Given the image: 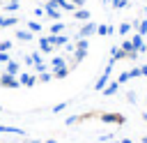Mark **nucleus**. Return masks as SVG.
<instances>
[{"instance_id":"1","label":"nucleus","mask_w":147,"mask_h":143,"mask_svg":"<svg viewBox=\"0 0 147 143\" xmlns=\"http://www.w3.org/2000/svg\"><path fill=\"white\" fill-rule=\"evenodd\" d=\"M99 120L103 125H117V127H122L126 122V115L119 113V111H99Z\"/></svg>"},{"instance_id":"2","label":"nucleus","mask_w":147,"mask_h":143,"mask_svg":"<svg viewBox=\"0 0 147 143\" xmlns=\"http://www.w3.org/2000/svg\"><path fill=\"white\" fill-rule=\"evenodd\" d=\"M96 25L99 23H94V21H85L80 28H78V35H76V39H80V37H92V35H96Z\"/></svg>"},{"instance_id":"3","label":"nucleus","mask_w":147,"mask_h":143,"mask_svg":"<svg viewBox=\"0 0 147 143\" xmlns=\"http://www.w3.org/2000/svg\"><path fill=\"white\" fill-rule=\"evenodd\" d=\"M21 83H18V76H11V74H0V88H9V90H14V88H18Z\"/></svg>"},{"instance_id":"4","label":"nucleus","mask_w":147,"mask_h":143,"mask_svg":"<svg viewBox=\"0 0 147 143\" xmlns=\"http://www.w3.org/2000/svg\"><path fill=\"white\" fill-rule=\"evenodd\" d=\"M18 83H21L23 88H32V85L37 83V74H28V72H21V74H18Z\"/></svg>"},{"instance_id":"5","label":"nucleus","mask_w":147,"mask_h":143,"mask_svg":"<svg viewBox=\"0 0 147 143\" xmlns=\"http://www.w3.org/2000/svg\"><path fill=\"white\" fill-rule=\"evenodd\" d=\"M39 51H41V53H53V51H55V46L51 44L48 35H46V37H39Z\"/></svg>"},{"instance_id":"6","label":"nucleus","mask_w":147,"mask_h":143,"mask_svg":"<svg viewBox=\"0 0 147 143\" xmlns=\"http://www.w3.org/2000/svg\"><path fill=\"white\" fill-rule=\"evenodd\" d=\"M5 74L18 76V74H21V65H18V60H9V62L5 65Z\"/></svg>"},{"instance_id":"7","label":"nucleus","mask_w":147,"mask_h":143,"mask_svg":"<svg viewBox=\"0 0 147 143\" xmlns=\"http://www.w3.org/2000/svg\"><path fill=\"white\" fill-rule=\"evenodd\" d=\"M48 39H51V44H53L55 48H57V46H64V44L69 42V37L62 35V32H60V35H48Z\"/></svg>"},{"instance_id":"8","label":"nucleus","mask_w":147,"mask_h":143,"mask_svg":"<svg viewBox=\"0 0 147 143\" xmlns=\"http://www.w3.org/2000/svg\"><path fill=\"white\" fill-rule=\"evenodd\" d=\"M0 134H18V136H25V129L11 127V125H0Z\"/></svg>"},{"instance_id":"9","label":"nucleus","mask_w":147,"mask_h":143,"mask_svg":"<svg viewBox=\"0 0 147 143\" xmlns=\"http://www.w3.org/2000/svg\"><path fill=\"white\" fill-rule=\"evenodd\" d=\"M44 9H46V16H48L51 21H60L62 9H57V7H48V5H44Z\"/></svg>"},{"instance_id":"10","label":"nucleus","mask_w":147,"mask_h":143,"mask_svg":"<svg viewBox=\"0 0 147 143\" xmlns=\"http://www.w3.org/2000/svg\"><path fill=\"white\" fill-rule=\"evenodd\" d=\"M16 39H18V42H32V39H34V35H32L28 28H25V30H23V28H18V30H16Z\"/></svg>"},{"instance_id":"11","label":"nucleus","mask_w":147,"mask_h":143,"mask_svg":"<svg viewBox=\"0 0 147 143\" xmlns=\"http://www.w3.org/2000/svg\"><path fill=\"white\" fill-rule=\"evenodd\" d=\"M74 18L85 23V21H90V12H87L85 7H78V9H74Z\"/></svg>"},{"instance_id":"12","label":"nucleus","mask_w":147,"mask_h":143,"mask_svg":"<svg viewBox=\"0 0 147 143\" xmlns=\"http://www.w3.org/2000/svg\"><path fill=\"white\" fill-rule=\"evenodd\" d=\"M131 44H133V48H136V51H138V53H142V46H145V37H142V35H138V32H136V35H133V37H131Z\"/></svg>"},{"instance_id":"13","label":"nucleus","mask_w":147,"mask_h":143,"mask_svg":"<svg viewBox=\"0 0 147 143\" xmlns=\"http://www.w3.org/2000/svg\"><path fill=\"white\" fill-rule=\"evenodd\" d=\"M69 72H71V69H69V65H64V67L53 69L51 74H53V78H57V81H60V78H67V76H69Z\"/></svg>"},{"instance_id":"14","label":"nucleus","mask_w":147,"mask_h":143,"mask_svg":"<svg viewBox=\"0 0 147 143\" xmlns=\"http://www.w3.org/2000/svg\"><path fill=\"white\" fill-rule=\"evenodd\" d=\"M117 90H119V83H117V81H110V83H108V85H106V88H103L101 92H103L106 97H113V95H115Z\"/></svg>"},{"instance_id":"15","label":"nucleus","mask_w":147,"mask_h":143,"mask_svg":"<svg viewBox=\"0 0 147 143\" xmlns=\"http://www.w3.org/2000/svg\"><path fill=\"white\" fill-rule=\"evenodd\" d=\"M64 28H67V25H64L62 21H53V25L48 28V35H60V32H64Z\"/></svg>"},{"instance_id":"16","label":"nucleus","mask_w":147,"mask_h":143,"mask_svg":"<svg viewBox=\"0 0 147 143\" xmlns=\"http://www.w3.org/2000/svg\"><path fill=\"white\" fill-rule=\"evenodd\" d=\"M25 25H28V30H30V32H32V35H39V32H41V30H44V25H41V23H39V21H28V23H25Z\"/></svg>"},{"instance_id":"17","label":"nucleus","mask_w":147,"mask_h":143,"mask_svg":"<svg viewBox=\"0 0 147 143\" xmlns=\"http://www.w3.org/2000/svg\"><path fill=\"white\" fill-rule=\"evenodd\" d=\"M18 9H21L18 2H9V0H7V2L2 5V12H7V14H14V12H18Z\"/></svg>"},{"instance_id":"18","label":"nucleus","mask_w":147,"mask_h":143,"mask_svg":"<svg viewBox=\"0 0 147 143\" xmlns=\"http://www.w3.org/2000/svg\"><path fill=\"white\" fill-rule=\"evenodd\" d=\"M113 32H115V28H113V25H103V23H101V25H96V35H101V37L113 35Z\"/></svg>"},{"instance_id":"19","label":"nucleus","mask_w":147,"mask_h":143,"mask_svg":"<svg viewBox=\"0 0 147 143\" xmlns=\"http://www.w3.org/2000/svg\"><path fill=\"white\" fill-rule=\"evenodd\" d=\"M133 28H136V32H138V35H142V37H145V35H147V18H142L140 23L136 21V23H133Z\"/></svg>"},{"instance_id":"20","label":"nucleus","mask_w":147,"mask_h":143,"mask_svg":"<svg viewBox=\"0 0 147 143\" xmlns=\"http://www.w3.org/2000/svg\"><path fill=\"white\" fill-rule=\"evenodd\" d=\"M67 62H64V58L62 55H53V60H51V67L53 69H57V67H64Z\"/></svg>"},{"instance_id":"21","label":"nucleus","mask_w":147,"mask_h":143,"mask_svg":"<svg viewBox=\"0 0 147 143\" xmlns=\"http://www.w3.org/2000/svg\"><path fill=\"white\" fill-rule=\"evenodd\" d=\"M48 81H53V74H51V72H41V74H37V83H48Z\"/></svg>"},{"instance_id":"22","label":"nucleus","mask_w":147,"mask_h":143,"mask_svg":"<svg viewBox=\"0 0 147 143\" xmlns=\"http://www.w3.org/2000/svg\"><path fill=\"white\" fill-rule=\"evenodd\" d=\"M131 28H133V25H131V23H126V21H124V23H119V35H129V32H131Z\"/></svg>"},{"instance_id":"23","label":"nucleus","mask_w":147,"mask_h":143,"mask_svg":"<svg viewBox=\"0 0 147 143\" xmlns=\"http://www.w3.org/2000/svg\"><path fill=\"white\" fill-rule=\"evenodd\" d=\"M119 48H122V51H126V53H129V51H136V48H133V44H131V39H124V42L119 44Z\"/></svg>"},{"instance_id":"24","label":"nucleus","mask_w":147,"mask_h":143,"mask_svg":"<svg viewBox=\"0 0 147 143\" xmlns=\"http://www.w3.org/2000/svg\"><path fill=\"white\" fill-rule=\"evenodd\" d=\"M129 78H131V74H129V69H126V72H122V74H119V76H117V78H115V81H117V83H119V85H122V83H126V81H129Z\"/></svg>"},{"instance_id":"25","label":"nucleus","mask_w":147,"mask_h":143,"mask_svg":"<svg viewBox=\"0 0 147 143\" xmlns=\"http://www.w3.org/2000/svg\"><path fill=\"white\" fill-rule=\"evenodd\" d=\"M110 5H113L115 9H124V7L129 5V0H110Z\"/></svg>"},{"instance_id":"26","label":"nucleus","mask_w":147,"mask_h":143,"mask_svg":"<svg viewBox=\"0 0 147 143\" xmlns=\"http://www.w3.org/2000/svg\"><path fill=\"white\" fill-rule=\"evenodd\" d=\"M67 106H69V101H60V104H55V106H53V113H60V111H64Z\"/></svg>"},{"instance_id":"27","label":"nucleus","mask_w":147,"mask_h":143,"mask_svg":"<svg viewBox=\"0 0 147 143\" xmlns=\"http://www.w3.org/2000/svg\"><path fill=\"white\" fill-rule=\"evenodd\" d=\"M11 46H14V44H11L9 39H2V42H0V51H7V53H9V48H11Z\"/></svg>"},{"instance_id":"28","label":"nucleus","mask_w":147,"mask_h":143,"mask_svg":"<svg viewBox=\"0 0 147 143\" xmlns=\"http://www.w3.org/2000/svg\"><path fill=\"white\" fill-rule=\"evenodd\" d=\"M9 60H11V58H9V53H7V51H0V65H7Z\"/></svg>"},{"instance_id":"29","label":"nucleus","mask_w":147,"mask_h":143,"mask_svg":"<svg viewBox=\"0 0 147 143\" xmlns=\"http://www.w3.org/2000/svg\"><path fill=\"white\" fill-rule=\"evenodd\" d=\"M32 14H34L37 18H41V16H46V9H44V7H34V12H32Z\"/></svg>"},{"instance_id":"30","label":"nucleus","mask_w":147,"mask_h":143,"mask_svg":"<svg viewBox=\"0 0 147 143\" xmlns=\"http://www.w3.org/2000/svg\"><path fill=\"white\" fill-rule=\"evenodd\" d=\"M129 74H131V78H138V76H140V67H131Z\"/></svg>"},{"instance_id":"31","label":"nucleus","mask_w":147,"mask_h":143,"mask_svg":"<svg viewBox=\"0 0 147 143\" xmlns=\"http://www.w3.org/2000/svg\"><path fill=\"white\" fill-rule=\"evenodd\" d=\"M126 101H129V104H136V92H133V90L126 92Z\"/></svg>"},{"instance_id":"32","label":"nucleus","mask_w":147,"mask_h":143,"mask_svg":"<svg viewBox=\"0 0 147 143\" xmlns=\"http://www.w3.org/2000/svg\"><path fill=\"white\" fill-rule=\"evenodd\" d=\"M71 2H74V7L78 9V7H85V2H87V0H71Z\"/></svg>"},{"instance_id":"33","label":"nucleus","mask_w":147,"mask_h":143,"mask_svg":"<svg viewBox=\"0 0 147 143\" xmlns=\"http://www.w3.org/2000/svg\"><path fill=\"white\" fill-rule=\"evenodd\" d=\"M140 76H145V78H147V65H142V67H140Z\"/></svg>"},{"instance_id":"34","label":"nucleus","mask_w":147,"mask_h":143,"mask_svg":"<svg viewBox=\"0 0 147 143\" xmlns=\"http://www.w3.org/2000/svg\"><path fill=\"white\" fill-rule=\"evenodd\" d=\"M25 143H41V141H39V138H28Z\"/></svg>"},{"instance_id":"35","label":"nucleus","mask_w":147,"mask_h":143,"mask_svg":"<svg viewBox=\"0 0 147 143\" xmlns=\"http://www.w3.org/2000/svg\"><path fill=\"white\" fill-rule=\"evenodd\" d=\"M119 143H133V141H131V138H122Z\"/></svg>"},{"instance_id":"36","label":"nucleus","mask_w":147,"mask_h":143,"mask_svg":"<svg viewBox=\"0 0 147 143\" xmlns=\"http://www.w3.org/2000/svg\"><path fill=\"white\" fill-rule=\"evenodd\" d=\"M44 143H57V141H55V138H48V141H44Z\"/></svg>"},{"instance_id":"37","label":"nucleus","mask_w":147,"mask_h":143,"mask_svg":"<svg viewBox=\"0 0 147 143\" xmlns=\"http://www.w3.org/2000/svg\"><path fill=\"white\" fill-rule=\"evenodd\" d=\"M142 53H147V42H145V46H142Z\"/></svg>"},{"instance_id":"38","label":"nucleus","mask_w":147,"mask_h":143,"mask_svg":"<svg viewBox=\"0 0 147 143\" xmlns=\"http://www.w3.org/2000/svg\"><path fill=\"white\" fill-rule=\"evenodd\" d=\"M142 120H145V122H147V111H145V113H142Z\"/></svg>"},{"instance_id":"39","label":"nucleus","mask_w":147,"mask_h":143,"mask_svg":"<svg viewBox=\"0 0 147 143\" xmlns=\"http://www.w3.org/2000/svg\"><path fill=\"white\" fill-rule=\"evenodd\" d=\"M140 141H142V143H147V136H142V138H140Z\"/></svg>"},{"instance_id":"40","label":"nucleus","mask_w":147,"mask_h":143,"mask_svg":"<svg viewBox=\"0 0 147 143\" xmlns=\"http://www.w3.org/2000/svg\"><path fill=\"white\" fill-rule=\"evenodd\" d=\"M9 2H18V5H21V0H9Z\"/></svg>"},{"instance_id":"41","label":"nucleus","mask_w":147,"mask_h":143,"mask_svg":"<svg viewBox=\"0 0 147 143\" xmlns=\"http://www.w3.org/2000/svg\"><path fill=\"white\" fill-rule=\"evenodd\" d=\"M0 113H2V106H0Z\"/></svg>"},{"instance_id":"42","label":"nucleus","mask_w":147,"mask_h":143,"mask_svg":"<svg viewBox=\"0 0 147 143\" xmlns=\"http://www.w3.org/2000/svg\"><path fill=\"white\" fill-rule=\"evenodd\" d=\"M32 2H39V0H32Z\"/></svg>"}]
</instances>
